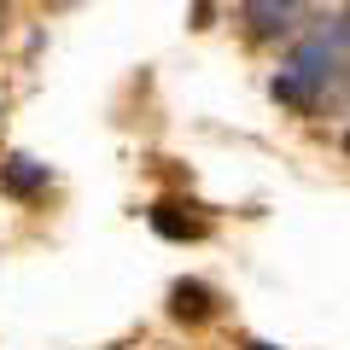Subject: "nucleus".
Returning a JSON list of instances; mask_svg holds the SVG:
<instances>
[{
	"mask_svg": "<svg viewBox=\"0 0 350 350\" xmlns=\"http://www.w3.org/2000/svg\"><path fill=\"white\" fill-rule=\"evenodd\" d=\"M175 315L181 321H204L211 315V286L204 280H175Z\"/></svg>",
	"mask_w": 350,
	"mask_h": 350,
	"instance_id": "1",
	"label": "nucleus"
},
{
	"mask_svg": "<svg viewBox=\"0 0 350 350\" xmlns=\"http://www.w3.org/2000/svg\"><path fill=\"white\" fill-rule=\"evenodd\" d=\"M152 228H158L163 239H199L204 222H193V216H175V204H158L152 211Z\"/></svg>",
	"mask_w": 350,
	"mask_h": 350,
	"instance_id": "2",
	"label": "nucleus"
},
{
	"mask_svg": "<svg viewBox=\"0 0 350 350\" xmlns=\"http://www.w3.org/2000/svg\"><path fill=\"white\" fill-rule=\"evenodd\" d=\"M0 181H6V193H36L41 181H47V170H41L36 158H12V163H6V175H0Z\"/></svg>",
	"mask_w": 350,
	"mask_h": 350,
	"instance_id": "3",
	"label": "nucleus"
},
{
	"mask_svg": "<svg viewBox=\"0 0 350 350\" xmlns=\"http://www.w3.org/2000/svg\"><path fill=\"white\" fill-rule=\"evenodd\" d=\"M245 350H275V345H245Z\"/></svg>",
	"mask_w": 350,
	"mask_h": 350,
	"instance_id": "4",
	"label": "nucleus"
},
{
	"mask_svg": "<svg viewBox=\"0 0 350 350\" xmlns=\"http://www.w3.org/2000/svg\"><path fill=\"white\" fill-rule=\"evenodd\" d=\"M345 152H350V135H345Z\"/></svg>",
	"mask_w": 350,
	"mask_h": 350,
	"instance_id": "5",
	"label": "nucleus"
}]
</instances>
